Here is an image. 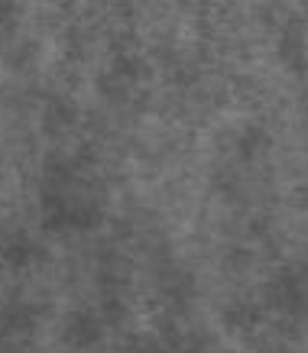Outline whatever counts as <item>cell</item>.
I'll return each instance as SVG.
<instances>
[{"instance_id":"6da1fadb","label":"cell","mask_w":308,"mask_h":353,"mask_svg":"<svg viewBox=\"0 0 308 353\" xmlns=\"http://www.w3.org/2000/svg\"><path fill=\"white\" fill-rule=\"evenodd\" d=\"M104 337V318H97L95 311H78L65 324V341L72 347H95Z\"/></svg>"},{"instance_id":"7a4b0ae2","label":"cell","mask_w":308,"mask_h":353,"mask_svg":"<svg viewBox=\"0 0 308 353\" xmlns=\"http://www.w3.org/2000/svg\"><path fill=\"white\" fill-rule=\"evenodd\" d=\"M36 327V308L32 305H10L0 314V331L3 334H26Z\"/></svg>"},{"instance_id":"3957f363","label":"cell","mask_w":308,"mask_h":353,"mask_svg":"<svg viewBox=\"0 0 308 353\" xmlns=\"http://www.w3.org/2000/svg\"><path fill=\"white\" fill-rule=\"evenodd\" d=\"M32 256H36V246H32L26 236H13V240H7L3 250H0V259H3L13 272H20V269L30 266Z\"/></svg>"},{"instance_id":"277c9868","label":"cell","mask_w":308,"mask_h":353,"mask_svg":"<svg viewBox=\"0 0 308 353\" xmlns=\"http://www.w3.org/2000/svg\"><path fill=\"white\" fill-rule=\"evenodd\" d=\"M224 324H227V327H237V331H250L253 324H260V308L250 305V301H240V305L224 311Z\"/></svg>"},{"instance_id":"5b68a950","label":"cell","mask_w":308,"mask_h":353,"mask_svg":"<svg viewBox=\"0 0 308 353\" xmlns=\"http://www.w3.org/2000/svg\"><path fill=\"white\" fill-rule=\"evenodd\" d=\"M269 146V133L263 127H247L237 139V152L244 156V159H253L256 152H263Z\"/></svg>"},{"instance_id":"8992f818","label":"cell","mask_w":308,"mask_h":353,"mask_svg":"<svg viewBox=\"0 0 308 353\" xmlns=\"http://www.w3.org/2000/svg\"><path fill=\"white\" fill-rule=\"evenodd\" d=\"M110 75L130 85V81H137V78L143 75V62H139L137 55L120 52V55H114V68H110Z\"/></svg>"},{"instance_id":"52a82bcc","label":"cell","mask_w":308,"mask_h":353,"mask_svg":"<svg viewBox=\"0 0 308 353\" xmlns=\"http://www.w3.org/2000/svg\"><path fill=\"white\" fill-rule=\"evenodd\" d=\"M75 117H78V110L68 104V101H52L49 104V110H46V127H52V130H59V127H68V123H75Z\"/></svg>"},{"instance_id":"ba28073f","label":"cell","mask_w":308,"mask_h":353,"mask_svg":"<svg viewBox=\"0 0 308 353\" xmlns=\"http://www.w3.org/2000/svg\"><path fill=\"white\" fill-rule=\"evenodd\" d=\"M124 305H120L117 299H110V301H104V321H110V324H117V321H124Z\"/></svg>"},{"instance_id":"9c48e42d","label":"cell","mask_w":308,"mask_h":353,"mask_svg":"<svg viewBox=\"0 0 308 353\" xmlns=\"http://www.w3.org/2000/svg\"><path fill=\"white\" fill-rule=\"evenodd\" d=\"M292 204H296V208H305V204H308V192H305V188H298V192H296V201H292Z\"/></svg>"}]
</instances>
